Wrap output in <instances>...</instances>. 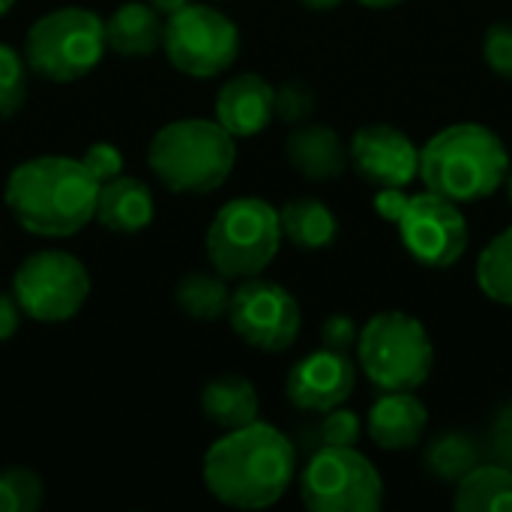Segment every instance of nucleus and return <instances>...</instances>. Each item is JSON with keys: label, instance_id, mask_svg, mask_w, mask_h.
I'll use <instances>...</instances> for the list:
<instances>
[{"label": "nucleus", "instance_id": "obj_40", "mask_svg": "<svg viewBox=\"0 0 512 512\" xmlns=\"http://www.w3.org/2000/svg\"><path fill=\"white\" fill-rule=\"evenodd\" d=\"M504 186H507V195H510V204H512V162H510V171H507V180H504Z\"/></svg>", "mask_w": 512, "mask_h": 512}, {"label": "nucleus", "instance_id": "obj_38", "mask_svg": "<svg viewBox=\"0 0 512 512\" xmlns=\"http://www.w3.org/2000/svg\"><path fill=\"white\" fill-rule=\"evenodd\" d=\"M357 3H363V6H369V9H393V6H399L402 0H357Z\"/></svg>", "mask_w": 512, "mask_h": 512}, {"label": "nucleus", "instance_id": "obj_36", "mask_svg": "<svg viewBox=\"0 0 512 512\" xmlns=\"http://www.w3.org/2000/svg\"><path fill=\"white\" fill-rule=\"evenodd\" d=\"M153 9H159L162 15H174V12H180L183 6H189V3H195V0H147Z\"/></svg>", "mask_w": 512, "mask_h": 512}, {"label": "nucleus", "instance_id": "obj_27", "mask_svg": "<svg viewBox=\"0 0 512 512\" xmlns=\"http://www.w3.org/2000/svg\"><path fill=\"white\" fill-rule=\"evenodd\" d=\"M27 102V60L0 42V120L15 117Z\"/></svg>", "mask_w": 512, "mask_h": 512}, {"label": "nucleus", "instance_id": "obj_21", "mask_svg": "<svg viewBox=\"0 0 512 512\" xmlns=\"http://www.w3.org/2000/svg\"><path fill=\"white\" fill-rule=\"evenodd\" d=\"M279 225L282 237L303 252H321L339 237L336 213L318 198H291L288 204H282Z\"/></svg>", "mask_w": 512, "mask_h": 512}, {"label": "nucleus", "instance_id": "obj_33", "mask_svg": "<svg viewBox=\"0 0 512 512\" xmlns=\"http://www.w3.org/2000/svg\"><path fill=\"white\" fill-rule=\"evenodd\" d=\"M492 450L498 456L501 465L512 468V402L504 405L495 417V426H492Z\"/></svg>", "mask_w": 512, "mask_h": 512}, {"label": "nucleus", "instance_id": "obj_15", "mask_svg": "<svg viewBox=\"0 0 512 512\" xmlns=\"http://www.w3.org/2000/svg\"><path fill=\"white\" fill-rule=\"evenodd\" d=\"M276 87L255 72H240L225 81L216 93V123L234 138H252L270 126Z\"/></svg>", "mask_w": 512, "mask_h": 512}, {"label": "nucleus", "instance_id": "obj_6", "mask_svg": "<svg viewBox=\"0 0 512 512\" xmlns=\"http://www.w3.org/2000/svg\"><path fill=\"white\" fill-rule=\"evenodd\" d=\"M357 363L378 390H420L432 375L435 345L420 318L387 309L360 330Z\"/></svg>", "mask_w": 512, "mask_h": 512}, {"label": "nucleus", "instance_id": "obj_28", "mask_svg": "<svg viewBox=\"0 0 512 512\" xmlns=\"http://www.w3.org/2000/svg\"><path fill=\"white\" fill-rule=\"evenodd\" d=\"M273 111L285 123H303L315 111V93L303 81H285L273 93Z\"/></svg>", "mask_w": 512, "mask_h": 512}, {"label": "nucleus", "instance_id": "obj_35", "mask_svg": "<svg viewBox=\"0 0 512 512\" xmlns=\"http://www.w3.org/2000/svg\"><path fill=\"white\" fill-rule=\"evenodd\" d=\"M21 306L12 294H3L0 291V342L12 339L18 333V324H21Z\"/></svg>", "mask_w": 512, "mask_h": 512}, {"label": "nucleus", "instance_id": "obj_13", "mask_svg": "<svg viewBox=\"0 0 512 512\" xmlns=\"http://www.w3.org/2000/svg\"><path fill=\"white\" fill-rule=\"evenodd\" d=\"M348 159L357 174L378 189H405L420 174V147L399 126L390 123L360 126L348 144Z\"/></svg>", "mask_w": 512, "mask_h": 512}, {"label": "nucleus", "instance_id": "obj_9", "mask_svg": "<svg viewBox=\"0 0 512 512\" xmlns=\"http://www.w3.org/2000/svg\"><path fill=\"white\" fill-rule=\"evenodd\" d=\"M300 498L312 512H378L384 480L357 447H321L300 474Z\"/></svg>", "mask_w": 512, "mask_h": 512}, {"label": "nucleus", "instance_id": "obj_11", "mask_svg": "<svg viewBox=\"0 0 512 512\" xmlns=\"http://www.w3.org/2000/svg\"><path fill=\"white\" fill-rule=\"evenodd\" d=\"M225 318L246 345L267 354L288 351L303 327V312L297 297L285 285L261 276L243 279L231 291Z\"/></svg>", "mask_w": 512, "mask_h": 512}, {"label": "nucleus", "instance_id": "obj_16", "mask_svg": "<svg viewBox=\"0 0 512 512\" xmlns=\"http://www.w3.org/2000/svg\"><path fill=\"white\" fill-rule=\"evenodd\" d=\"M429 426L426 405L414 390H381L366 417V432L381 450H414Z\"/></svg>", "mask_w": 512, "mask_h": 512}, {"label": "nucleus", "instance_id": "obj_29", "mask_svg": "<svg viewBox=\"0 0 512 512\" xmlns=\"http://www.w3.org/2000/svg\"><path fill=\"white\" fill-rule=\"evenodd\" d=\"M318 435H321V447H357L363 426H360V417L354 411L339 405L333 411H324Z\"/></svg>", "mask_w": 512, "mask_h": 512}, {"label": "nucleus", "instance_id": "obj_17", "mask_svg": "<svg viewBox=\"0 0 512 512\" xmlns=\"http://www.w3.org/2000/svg\"><path fill=\"white\" fill-rule=\"evenodd\" d=\"M285 156L291 168L312 183H327L342 177L351 162L339 132L324 123H306L294 129L285 141Z\"/></svg>", "mask_w": 512, "mask_h": 512}, {"label": "nucleus", "instance_id": "obj_31", "mask_svg": "<svg viewBox=\"0 0 512 512\" xmlns=\"http://www.w3.org/2000/svg\"><path fill=\"white\" fill-rule=\"evenodd\" d=\"M81 162H84V168L99 180V186L123 174V153H120V147H114V144H108V141L90 144V147L84 150Z\"/></svg>", "mask_w": 512, "mask_h": 512}, {"label": "nucleus", "instance_id": "obj_3", "mask_svg": "<svg viewBox=\"0 0 512 512\" xmlns=\"http://www.w3.org/2000/svg\"><path fill=\"white\" fill-rule=\"evenodd\" d=\"M510 150L483 123H453L420 147L423 186L453 204H477L498 192L510 171Z\"/></svg>", "mask_w": 512, "mask_h": 512}, {"label": "nucleus", "instance_id": "obj_24", "mask_svg": "<svg viewBox=\"0 0 512 512\" xmlns=\"http://www.w3.org/2000/svg\"><path fill=\"white\" fill-rule=\"evenodd\" d=\"M480 291L501 306H512V225L486 243L477 258Z\"/></svg>", "mask_w": 512, "mask_h": 512}, {"label": "nucleus", "instance_id": "obj_25", "mask_svg": "<svg viewBox=\"0 0 512 512\" xmlns=\"http://www.w3.org/2000/svg\"><path fill=\"white\" fill-rule=\"evenodd\" d=\"M474 465H480V450H477V444H474L471 435L447 432V435H438L426 447V468L438 480L459 483Z\"/></svg>", "mask_w": 512, "mask_h": 512}, {"label": "nucleus", "instance_id": "obj_20", "mask_svg": "<svg viewBox=\"0 0 512 512\" xmlns=\"http://www.w3.org/2000/svg\"><path fill=\"white\" fill-rule=\"evenodd\" d=\"M201 411L213 426L231 432V429H240V426H249V423L258 420L261 399H258V390H255V384L249 378H243V375H219L204 387Z\"/></svg>", "mask_w": 512, "mask_h": 512}, {"label": "nucleus", "instance_id": "obj_32", "mask_svg": "<svg viewBox=\"0 0 512 512\" xmlns=\"http://www.w3.org/2000/svg\"><path fill=\"white\" fill-rule=\"evenodd\" d=\"M357 339H360V327H357V321L351 315L336 312V315H330L321 324V342H324V348H333V351H345L348 354L351 348H357Z\"/></svg>", "mask_w": 512, "mask_h": 512}, {"label": "nucleus", "instance_id": "obj_4", "mask_svg": "<svg viewBox=\"0 0 512 512\" xmlns=\"http://www.w3.org/2000/svg\"><path fill=\"white\" fill-rule=\"evenodd\" d=\"M147 162L165 189L177 195H207L231 177L237 138L228 135L216 117L171 120L150 138Z\"/></svg>", "mask_w": 512, "mask_h": 512}, {"label": "nucleus", "instance_id": "obj_14", "mask_svg": "<svg viewBox=\"0 0 512 512\" xmlns=\"http://www.w3.org/2000/svg\"><path fill=\"white\" fill-rule=\"evenodd\" d=\"M357 387V366L351 354L318 348L294 363L285 381V396L297 411L324 414L351 399Z\"/></svg>", "mask_w": 512, "mask_h": 512}, {"label": "nucleus", "instance_id": "obj_26", "mask_svg": "<svg viewBox=\"0 0 512 512\" xmlns=\"http://www.w3.org/2000/svg\"><path fill=\"white\" fill-rule=\"evenodd\" d=\"M45 486L30 468L0 471V512H36L42 507Z\"/></svg>", "mask_w": 512, "mask_h": 512}, {"label": "nucleus", "instance_id": "obj_7", "mask_svg": "<svg viewBox=\"0 0 512 512\" xmlns=\"http://www.w3.org/2000/svg\"><path fill=\"white\" fill-rule=\"evenodd\" d=\"M105 48V21L93 9L60 6L30 24L24 60L36 75L54 84H72L102 63Z\"/></svg>", "mask_w": 512, "mask_h": 512}, {"label": "nucleus", "instance_id": "obj_39", "mask_svg": "<svg viewBox=\"0 0 512 512\" xmlns=\"http://www.w3.org/2000/svg\"><path fill=\"white\" fill-rule=\"evenodd\" d=\"M12 6H15V0H0V18H3Z\"/></svg>", "mask_w": 512, "mask_h": 512}, {"label": "nucleus", "instance_id": "obj_34", "mask_svg": "<svg viewBox=\"0 0 512 512\" xmlns=\"http://www.w3.org/2000/svg\"><path fill=\"white\" fill-rule=\"evenodd\" d=\"M408 201H411V195L405 192V189H399V186H384V189H378V195H375V210H378V216L381 219H387V222H399L402 219V213L408 210Z\"/></svg>", "mask_w": 512, "mask_h": 512}, {"label": "nucleus", "instance_id": "obj_10", "mask_svg": "<svg viewBox=\"0 0 512 512\" xmlns=\"http://www.w3.org/2000/svg\"><path fill=\"white\" fill-rule=\"evenodd\" d=\"M162 51L168 63L183 75L216 78L234 66L240 54V30L225 12L189 3L180 12L168 15Z\"/></svg>", "mask_w": 512, "mask_h": 512}, {"label": "nucleus", "instance_id": "obj_12", "mask_svg": "<svg viewBox=\"0 0 512 512\" xmlns=\"http://www.w3.org/2000/svg\"><path fill=\"white\" fill-rule=\"evenodd\" d=\"M396 228L408 255L417 264L432 267V270L459 264L471 243L462 204H453L429 189L420 195H411L408 210L402 213Z\"/></svg>", "mask_w": 512, "mask_h": 512}, {"label": "nucleus", "instance_id": "obj_22", "mask_svg": "<svg viewBox=\"0 0 512 512\" xmlns=\"http://www.w3.org/2000/svg\"><path fill=\"white\" fill-rule=\"evenodd\" d=\"M453 504L462 512H512V468L474 465L456 483Z\"/></svg>", "mask_w": 512, "mask_h": 512}, {"label": "nucleus", "instance_id": "obj_30", "mask_svg": "<svg viewBox=\"0 0 512 512\" xmlns=\"http://www.w3.org/2000/svg\"><path fill=\"white\" fill-rule=\"evenodd\" d=\"M483 60L495 75L512 81V21H498L486 30Z\"/></svg>", "mask_w": 512, "mask_h": 512}, {"label": "nucleus", "instance_id": "obj_37", "mask_svg": "<svg viewBox=\"0 0 512 512\" xmlns=\"http://www.w3.org/2000/svg\"><path fill=\"white\" fill-rule=\"evenodd\" d=\"M306 9H312V12H330V9H336L342 0H300Z\"/></svg>", "mask_w": 512, "mask_h": 512}, {"label": "nucleus", "instance_id": "obj_1", "mask_svg": "<svg viewBox=\"0 0 512 512\" xmlns=\"http://www.w3.org/2000/svg\"><path fill=\"white\" fill-rule=\"evenodd\" d=\"M297 474V450L270 423L225 432L204 456L207 492L234 510H267L285 498Z\"/></svg>", "mask_w": 512, "mask_h": 512}, {"label": "nucleus", "instance_id": "obj_23", "mask_svg": "<svg viewBox=\"0 0 512 512\" xmlns=\"http://www.w3.org/2000/svg\"><path fill=\"white\" fill-rule=\"evenodd\" d=\"M174 300L180 306V312L192 321L210 324L228 315V303H231V288L228 279L219 276L216 270H192L177 282Z\"/></svg>", "mask_w": 512, "mask_h": 512}, {"label": "nucleus", "instance_id": "obj_8", "mask_svg": "<svg viewBox=\"0 0 512 512\" xmlns=\"http://www.w3.org/2000/svg\"><path fill=\"white\" fill-rule=\"evenodd\" d=\"M12 297L30 321L63 324L84 309L90 297V273L72 252L39 249L18 264Z\"/></svg>", "mask_w": 512, "mask_h": 512}, {"label": "nucleus", "instance_id": "obj_18", "mask_svg": "<svg viewBox=\"0 0 512 512\" xmlns=\"http://www.w3.org/2000/svg\"><path fill=\"white\" fill-rule=\"evenodd\" d=\"M153 216H156V204H153V192L144 180L120 174L99 186L96 219L102 228H108L114 234H138V231L150 228Z\"/></svg>", "mask_w": 512, "mask_h": 512}, {"label": "nucleus", "instance_id": "obj_5", "mask_svg": "<svg viewBox=\"0 0 512 512\" xmlns=\"http://www.w3.org/2000/svg\"><path fill=\"white\" fill-rule=\"evenodd\" d=\"M279 210L255 195L225 201L204 237L210 267L228 282L261 276L282 246Z\"/></svg>", "mask_w": 512, "mask_h": 512}, {"label": "nucleus", "instance_id": "obj_19", "mask_svg": "<svg viewBox=\"0 0 512 512\" xmlns=\"http://www.w3.org/2000/svg\"><path fill=\"white\" fill-rule=\"evenodd\" d=\"M165 21L162 12L144 0H129L105 21V42L120 57H150L162 48Z\"/></svg>", "mask_w": 512, "mask_h": 512}, {"label": "nucleus", "instance_id": "obj_2", "mask_svg": "<svg viewBox=\"0 0 512 512\" xmlns=\"http://www.w3.org/2000/svg\"><path fill=\"white\" fill-rule=\"evenodd\" d=\"M6 207L36 237L63 240L96 219L99 180L72 156H33L6 177Z\"/></svg>", "mask_w": 512, "mask_h": 512}]
</instances>
